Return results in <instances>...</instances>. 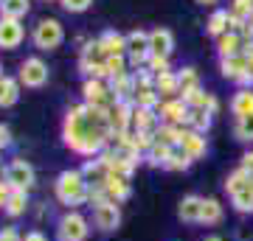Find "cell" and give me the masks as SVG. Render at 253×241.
I'll return each mask as SVG.
<instances>
[{"label": "cell", "instance_id": "6da1fadb", "mask_svg": "<svg viewBox=\"0 0 253 241\" xmlns=\"http://www.w3.org/2000/svg\"><path fill=\"white\" fill-rule=\"evenodd\" d=\"M87 188H90V182L84 179V174L76 169H68L62 171L59 177H56V185H54V194L56 199L62 202L65 207H79L87 202Z\"/></svg>", "mask_w": 253, "mask_h": 241}, {"label": "cell", "instance_id": "7a4b0ae2", "mask_svg": "<svg viewBox=\"0 0 253 241\" xmlns=\"http://www.w3.org/2000/svg\"><path fill=\"white\" fill-rule=\"evenodd\" d=\"M87 233H90L87 219L82 213H76V210H68V213L59 219V224H56V239L59 241H84Z\"/></svg>", "mask_w": 253, "mask_h": 241}, {"label": "cell", "instance_id": "3957f363", "mask_svg": "<svg viewBox=\"0 0 253 241\" xmlns=\"http://www.w3.org/2000/svg\"><path fill=\"white\" fill-rule=\"evenodd\" d=\"M62 26H59V20L48 17V20H40V26L34 28V45L40 51H54L59 48L62 42Z\"/></svg>", "mask_w": 253, "mask_h": 241}, {"label": "cell", "instance_id": "277c9868", "mask_svg": "<svg viewBox=\"0 0 253 241\" xmlns=\"http://www.w3.org/2000/svg\"><path fill=\"white\" fill-rule=\"evenodd\" d=\"M158 118L161 124H177V126H189V118H191V107L186 104L183 99H169V101H161L158 104Z\"/></svg>", "mask_w": 253, "mask_h": 241}, {"label": "cell", "instance_id": "5b68a950", "mask_svg": "<svg viewBox=\"0 0 253 241\" xmlns=\"http://www.w3.org/2000/svg\"><path fill=\"white\" fill-rule=\"evenodd\" d=\"M6 182H11L14 191H31L34 185V169H31V163L17 157V160L9 163V169H6Z\"/></svg>", "mask_w": 253, "mask_h": 241}, {"label": "cell", "instance_id": "8992f818", "mask_svg": "<svg viewBox=\"0 0 253 241\" xmlns=\"http://www.w3.org/2000/svg\"><path fill=\"white\" fill-rule=\"evenodd\" d=\"M20 81L26 84V87H42L48 81V68L42 59H37V56H31V59H26V62L20 65Z\"/></svg>", "mask_w": 253, "mask_h": 241}, {"label": "cell", "instance_id": "52a82bcc", "mask_svg": "<svg viewBox=\"0 0 253 241\" xmlns=\"http://www.w3.org/2000/svg\"><path fill=\"white\" fill-rule=\"evenodd\" d=\"M107 121H110V129L116 135L129 132V129H132V104H129V101H116V104L107 109Z\"/></svg>", "mask_w": 253, "mask_h": 241}, {"label": "cell", "instance_id": "ba28073f", "mask_svg": "<svg viewBox=\"0 0 253 241\" xmlns=\"http://www.w3.org/2000/svg\"><path fill=\"white\" fill-rule=\"evenodd\" d=\"M93 222L101 233H113L121 224V210H118L116 202H104V205L93 207Z\"/></svg>", "mask_w": 253, "mask_h": 241}, {"label": "cell", "instance_id": "9c48e42d", "mask_svg": "<svg viewBox=\"0 0 253 241\" xmlns=\"http://www.w3.org/2000/svg\"><path fill=\"white\" fill-rule=\"evenodd\" d=\"M23 42V26L20 20L0 17V48H17Z\"/></svg>", "mask_w": 253, "mask_h": 241}, {"label": "cell", "instance_id": "30bf717a", "mask_svg": "<svg viewBox=\"0 0 253 241\" xmlns=\"http://www.w3.org/2000/svg\"><path fill=\"white\" fill-rule=\"evenodd\" d=\"M177 216H180L183 222L197 224L200 216H203V197H194V194L183 197L180 199V207H177Z\"/></svg>", "mask_w": 253, "mask_h": 241}, {"label": "cell", "instance_id": "8fae6325", "mask_svg": "<svg viewBox=\"0 0 253 241\" xmlns=\"http://www.w3.org/2000/svg\"><path fill=\"white\" fill-rule=\"evenodd\" d=\"M172 48H174V39H172V34H169L166 28H158V31L149 34V54L169 56V54H172Z\"/></svg>", "mask_w": 253, "mask_h": 241}, {"label": "cell", "instance_id": "7c38bea8", "mask_svg": "<svg viewBox=\"0 0 253 241\" xmlns=\"http://www.w3.org/2000/svg\"><path fill=\"white\" fill-rule=\"evenodd\" d=\"M180 149L186 154H189L191 160H200V157H206V138H203V132H194V129H189L186 132V138H183V143H180Z\"/></svg>", "mask_w": 253, "mask_h": 241}, {"label": "cell", "instance_id": "4fadbf2b", "mask_svg": "<svg viewBox=\"0 0 253 241\" xmlns=\"http://www.w3.org/2000/svg\"><path fill=\"white\" fill-rule=\"evenodd\" d=\"M186 132H189V129H183V126H177V124H161L158 129H155V140H161V143H166V146L174 149V146L183 143Z\"/></svg>", "mask_w": 253, "mask_h": 241}, {"label": "cell", "instance_id": "5bb4252c", "mask_svg": "<svg viewBox=\"0 0 253 241\" xmlns=\"http://www.w3.org/2000/svg\"><path fill=\"white\" fill-rule=\"evenodd\" d=\"M126 197H129V179L107 177V182H104V199H107V202H116V205H121Z\"/></svg>", "mask_w": 253, "mask_h": 241}, {"label": "cell", "instance_id": "9a60e30c", "mask_svg": "<svg viewBox=\"0 0 253 241\" xmlns=\"http://www.w3.org/2000/svg\"><path fill=\"white\" fill-rule=\"evenodd\" d=\"M158 115L146 107H132V132H155Z\"/></svg>", "mask_w": 253, "mask_h": 241}, {"label": "cell", "instance_id": "2e32d148", "mask_svg": "<svg viewBox=\"0 0 253 241\" xmlns=\"http://www.w3.org/2000/svg\"><path fill=\"white\" fill-rule=\"evenodd\" d=\"M242 36L234 34V31H225V34L217 39V51L222 59H228V56H236V54H242Z\"/></svg>", "mask_w": 253, "mask_h": 241}, {"label": "cell", "instance_id": "e0dca14e", "mask_svg": "<svg viewBox=\"0 0 253 241\" xmlns=\"http://www.w3.org/2000/svg\"><path fill=\"white\" fill-rule=\"evenodd\" d=\"M231 109H234L236 118L253 115V90H251V87H242V90H239V93L234 96V101H231Z\"/></svg>", "mask_w": 253, "mask_h": 241}, {"label": "cell", "instance_id": "ac0fdd59", "mask_svg": "<svg viewBox=\"0 0 253 241\" xmlns=\"http://www.w3.org/2000/svg\"><path fill=\"white\" fill-rule=\"evenodd\" d=\"M245 70H248V56H245V54H236V56L222 59V76H225V79H234L236 81Z\"/></svg>", "mask_w": 253, "mask_h": 241}, {"label": "cell", "instance_id": "d6986e66", "mask_svg": "<svg viewBox=\"0 0 253 241\" xmlns=\"http://www.w3.org/2000/svg\"><path fill=\"white\" fill-rule=\"evenodd\" d=\"M99 42H101V48H104L107 56H124L126 54V39L121 34H116V31H107Z\"/></svg>", "mask_w": 253, "mask_h": 241}, {"label": "cell", "instance_id": "ffe728a7", "mask_svg": "<svg viewBox=\"0 0 253 241\" xmlns=\"http://www.w3.org/2000/svg\"><path fill=\"white\" fill-rule=\"evenodd\" d=\"M144 157H146V163H149V166H163V169H166V163H169V157H172V146L155 140Z\"/></svg>", "mask_w": 253, "mask_h": 241}, {"label": "cell", "instance_id": "44dd1931", "mask_svg": "<svg viewBox=\"0 0 253 241\" xmlns=\"http://www.w3.org/2000/svg\"><path fill=\"white\" fill-rule=\"evenodd\" d=\"M222 222V205L219 199L208 197L203 199V216H200V224H219Z\"/></svg>", "mask_w": 253, "mask_h": 241}, {"label": "cell", "instance_id": "7402d4cb", "mask_svg": "<svg viewBox=\"0 0 253 241\" xmlns=\"http://www.w3.org/2000/svg\"><path fill=\"white\" fill-rule=\"evenodd\" d=\"M155 90H158V96H174V93H180L177 76H174L172 70H169V73H161V76H155Z\"/></svg>", "mask_w": 253, "mask_h": 241}, {"label": "cell", "instance_id": "603a6c76", "mask_svg": "<svg viewBox=\"0 0 253 241\" xmlns=\"http://www.w3.org/2000/svg\"><path fill=\"white\" fill-rule=\"evenodd\" d=\"M251 174L245 169H236L234 174H228V179H225V191H228V197H234L236 191H242V188H248L251 185Z\"/></svg>", "mask_w": 253, "mask_h": 241}, {"label": "cell", "instance_id": "cb8c5ba5", "mask_svg": "<svg viewBox=\"0 0 253 241\" xmlns=\"http://www.w3.org/2000/svg\"><path fill=\"white\" fill-rule=\"evenodd\" d=\"M17 81L9 76H0V107H11L17 101Z\"/></svg>", "mask_w": 253, "mask_h": 241}, {"label": "cell", "instance_id": "d4e9b609", "mask_svg": "<svg viewBox=\"0 0 253 241\" xmlns=\"http://www.w3.org/2000/svg\"><path fill=\"white\" fill-rule=\"evenodd\" d=\"M26 207H28V191H14L11 199H9V205L3 207V210H6L11 219H17V216L26 213Z\"/></svg>", "mask_w": 253, "mask_h": 241}, {"label": "cell", "instance_id": "484cf974", "mask_svg": "<svg viewBox=\"0 0 253 241\" xmlns=\"http://www.w3.org/2000/svg\"><path fill=\"white\" fill-rule=\"evenodd\" d=\"M231 205H234V210H239V213H253V188H242V191H236L234 197H231Z\"/></svg>", "mask_w": 253, "mask_h": 241}, {"label": "cell", "instance_id": "4316f807", "mask_svg": "<svg viewBox=\"0 0 253 241\" xmlns=\"http://www.w3.org/2000/svg\"><path fill=\"white\" fill-rule=\"evenodd\" d=\"M0 11H3V17L20 20L23 14H28V0H3L0 3Z\"/></svg>", "mask_w": 253, "mask_h": 241}, {"label": "cell", "instance_id": "83f0119b", "mask_svg": "<svg viewBox=\"0 0 253 241\" xmlns=\"http://www.w3.org/2000/svg\"><path fill=\"white\" fill-rule=\"evenodd\" d=\"M177 84H180V99L189 96L191 90H197L200 79H197V73H194V68H183V73H177Z\"/></svg>", "mask_w": 253, "mask_h": 241}, {"label": "cell", "instance_id": "f1b7e54d", "mask_svg": "<svg viewBox=\"0 0 253 241\" xmlns=\"http://www.w3.org/2000/svg\"><path fill=\"white\" fill-rule=\"evenodd\" d=\"M228 26H231V14H228V11H214L211 20H208V34L222 36L228 31Z\"/></svg>", "mask_w": 253, "mask_h": 241}, {"label": "cell", "instance_id": "f546056e", "mask_svg": "<svg viewBox=\"0 0 253 241\" xmlns=\"http://www.w3.org/2000/svg\"><path fill=\"white\" fill-rule=\"evenodd\" d=\"M191 163H194V160H191L189 154L183 152L180 146H174V149H172V157H169V163H166V169H169V171H186Z\"/></svg>", "mask_w": 253, "mask_h": 241}, {"label": "cell", "instance_id": "4dcf8cb0", "mask_svg": "<svg viewBox=\"0 0 253 241\" xmlns=\"http://www.w3.org/2000/svg\"><path fill=\"white\" fill-rule=\"evenodd\" d=\"M208 126H211V112L208 109H191L189 129H194V132H208Z\"/></svg>", "mask_w": 253, "mask_h": 241}, {"label": "cell", "instance_id": "1f68e13d", "mask_svg": "<svg viewBox=\"0 0 253 241\" xmlns=\"http://www.w3.org/2000/svg\"><path fill=\"white\" fill-rule=\"evenodd\" d=\"M234 135L239 138V140H253V115L236 118V124H234Z\"/></svg>", "mask_w": 253, "mask_h": 241}, {"label": "cell", "instance_id": "d6a6232c", "mask_svg": "<svg viewBox=\"0 0 253 241\" xmlns=\"http://www.w3.org/2000/svg\"><path fill=\"white\" fill-rule=\"evenodd\" d=\"M146 68H149V73H152V76L169 73V56H155V54H149V59H146Z\"/></svg>", "mask_w": 253, "mask_h": 241}, {"label": "cell", "instance_id": "836d02e7", "mask_svg": "<svg viewBox=\"0 0 253 241\" xmlns=\"http://www.w3.org/2000/svg\"><path fill=\"white\" fill-rule=\"evenodd\" d=\"M231 17H236V20H251V17H253V0H234Z\"/></svg>", "mask_w": 253, "mask_h": 241}, {"label": "cell", "instance_id": "e575fe53", "mask_svg": "<svg viewBox=\"0 0 253 241\" xmlns=\"http://www.w3.org/2000/svg\"><path fill=\"white\" fill-rule=\"evenodd\" d=\"M104 70H107V79H116V76L126 73V70H124V56H107Z\"/></svg>", "mask_w": 253, "mask_h": 241}, {"label": "cell", "instance_id": "d590c367", "mask_svg": "<svg viewBox=\"0 0 253 241\" xmlns=\"http://www.w3.org/2000/svg\"><path fill=\"white\" fill-rule=\"evenodd\" d=\"M11 194H14V188H11V182H6V177H3V179H0V210L9 205Z\"/></svg>", "mask_w": 253, "mask_h": 241}, {"label": "cell", "instance_id": "8d00e7d4", "mask_svg": "<svg viewBox=\"0 0 253 241\" xmlns=\"http://www.w3.org/2000/svg\"><path fill=\"white\" fill-rule=\"evenodd\" d=\"M90 3H93V0H62V6L68 11H84Z\"/></svg>", "mask_w": 253, "mask_h": 241}, {"label": "cell", "instance_id": "74e56055", "mask_svg": "<svg viewBox=\"0 0 253 241\" xmlns=\"http://www.w3.org/2000/svg\"><path fill=\"white\" fill-rule=\"evenodd\" d=\"M0 241H23V236H20L14 227H3V230H0Z\"/></svg>", "mask_w": 253, "mask_h": 241}, {"label": "cell", "instance_id": "f35d334b", "mask_svg": "<svg viewBox=\"0 0 253 241\" xmlns=\"http://www.w3.org/2000/svg\"><path fill=\"white\" fill-rule=\"evenodd\" d=\"M242 54L248 56V70L253 73V42H245L242 45Z\"/></svg>", "mask_w": 253, "mask_h": 241}, {"label": "cell", "instance_id": "ab89813d", "mask_svg": "<svg viewBox=\"0 0 253 241\" xmlns=\"http://www.w3.org/2000/svg\"><path fill=\"white\" fill-rule=\"evenodd\" d=\"M239 169H245V171L253 177V152H248V154L242 157V166H239Z\"/></svg>", "mask_w": 253, "mask_h": 241}, {"label": "cell", "instance_id": "60d3db41", "mask_svg": "<svg viewBox=\"0 0 253 241\" xmlns=\"http://www.w3.org/2000/svg\"><path fill=\"white\" fill-rule=\"evenodd\" d=\"M9 143H11V135H9V129H6V126L0 124V149H6Z\"/></svg>", "mask_w": 253, "mask_h": 241}, {"label": "cell", "instance_id": "b9f144b4", "mask_svg": "<svg viewBox=\"0 0 253 241\" xmlns=\"http://www.w3.org/2000/svg\"><path fill=\"white\" fill-rule=\"evenodd\" d=\"M23 241H48V239H45V236H42V233L31 230V233H28V236H26V239H23Z\"/></svg>", "mask_w": 253, "mask_h": 241}, {"label": "cell", "instance_id": "7bdbcfd3", "mask_svg": "<svg viewBox=\"0 0 253 241\" xmlns=\"http://www.w3.org/2000/svg\"><path fill=\"white\" fill-rule=\"evenodd\" d=\"M197 3H203V6H211V3H217V0H197Z\"/></svg>", "mask_w": 253, "mask_h": 241}, {"label": "cell", "instance_id": "ee69618b", "mask_svg": "<svg viewBox=\"0 0 253 241\" xmlns=\"http://www.w3.org/2000/svg\"><path fill=\"white\" fill-rule=\"evenodd\" d=\"M206 241H222V239H219V236H208Z\"/></svg>", "mask_w": 253, "mask_h": 241}, {"label": "cell", "instance_id": "f6af8a7d", "mask_svg": "<svg viewBox=\"0 0 253 241\" xmlns=\"http://www.w3.org/2000/svg\"><path fill=\"white\" fill-rule=\"evenodd\" d=\"M0 3H3V0H0Z\"/></svg>", "mask_w": 253, "mask_h": 241}]
</instances>
